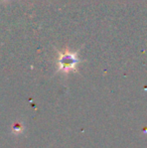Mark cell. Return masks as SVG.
<instances>
[{"instance_id": "1", "label": "cell", "mask_w": 147, "mask_h": 148, "mask_svg": "<svg viewBox=\"0 0 147 148\" xmlns=\"http://www.w3.org/2000/svg\"><path fill=\"white\" fill-rule=\"evenodd\" d=\"M57 72L64 74H69L71 72H78V64L80 62L77 53H73L69 49H66L63 51H59L57 58Z\"/></svg>"}, {"instance_id": "2", "label": "cell", "mask_w": 147, "mask_h": 148, "mask_svg": "<svg viewBox=\"0 0 147 148\" xmlns=\"http://www.w3.org/2000/svg\"><path fill=\"white\" fill-rule=\"evenodd\" d=\"M11 130H12V133L15 135L21 134L24 131V125L20 122H14L13 125H12Z\"/></svg>"}]
</instances>
